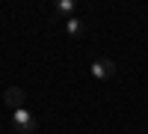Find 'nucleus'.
<instances>
[{"label":"nucleus","mask_w":148,"mask_h":134,"mask_svg":"<svg viewBox=\"0 0 148 134\" xmlns=\"http://www.w3.org/2000/svg\"><path fill=\"white\" fill-rule=\"evenodd\" d=\"M12 128H15L18 134H33L36 128H39V122H36V116L24 107V110H15V113H12Z\"/></svg>","instance_id":"nucleus-1"},{"label":"nucleus","mask_w":148,"mask_h":134,"mask_svg":"<svg viewBox=\"0 0 148 134\" xmlns=\"http://www.w3.org/2000/svg\"><path fill=\"white\" fill-rule=\"evenodd\" d=\"M3 104L9 107L12 113H15V110H24V107H27V92H24L21 87H6V92H3Z\"/></svg>","instance_id":"nucleus-2"},{"label":"nucleus","mask_w":148,"mask_h":134,"mask_svg":"<svg viewBox=\"0 0 148 134\" xmlns=\"http://www.w3.org/2000/svg\"><path fill=\"white\" fill-rule=\"evenodd\" d=\"M113 75H116V63H113V60L101 57V60H95V63H92V78H95V81H110Z\"/></svg>","instance_id":"nucleus-3"},{"label":"nucleus","mask_w":148,"mask_h":134,"mask_svg":"<svg viewBox=\"0 0 148 134\" xmlns=\"http://www.w3.org/2000/svg\"><path fill=\"white\" fill-rule=\"evenodd\" d=\"M65 33L71 36V39H80V36L86 33V24H83V21H80L77 15H71V18L65 21Z\"/></svg>","instance_id":"nucleus-4"},{"label":"nucleus","mask_w":148,"mask_h":134,"mask_svg":"<svg viewBox=\"0 0 148 134\" xmlns=\"http://www.w3.org/2000/svg\"><path fill=\"white\" fill-rule=\"evenodd\" d=\"M71 12H74L71 0H59V3H53V15H71Z\"/></svg>","instance_id":"nucleus-5"}]
</instances>
